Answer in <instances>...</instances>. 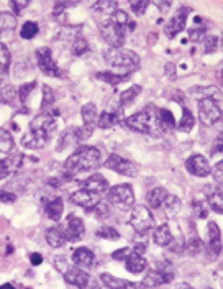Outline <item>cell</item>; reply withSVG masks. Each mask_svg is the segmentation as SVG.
I'll use <instances>...</instances> for the list:
<instances>
[{
	"label": "cell",
	"mask_w": 223,
	"mask_h": 289,
	"mask_svg": "<svg viewBox=\"0 0 223 289\" xmlns=\"http://www.w3.org/2000/svg\"><path fill=\"white\" fill-rule=\"evenodd\" d=\"M194 125H195V120H194L192 112L187 107H182V117H181V120H179V124H177V130L190 131L192 128H194Z\"/></svg>",
	"instance_id": "35"
},
{
	"label": "cell",
	"mask_w": 223,
	"mask_h": 289,
	"mask_svg": "<svg viewBox=\"0 0 223 289\" xmlns=\"http://www.w3.org/2000/svg\"><path fill=\"white\" fill-rule=\"evenodd\" d=\"M30 261H32L33 266H39L43 263V256L39 255V253H32V255H30Z\"/></svg>",
	"instance_id": "57"
},
{
	"label": "cell",
	"mask_w": 223,
	"mask_h": 289,
	"mask_svg": "<svg viewBox=\"0 0 223 289\" xmlns=\"http://www.w3.org/2000/svg\"><path fill=\"white\" fill-rule=\"evenodd\" d=\"M204 248L205 247L199 236H192L189 240V243H187V252H189V255H192V256H195V255H199L200 252H204Z\"/></svg>",
	"instance_id": "44"
},
{
	"label": "cell",
	"mask_w": 223,
	"mask_h": 289,
	"mask_svg": "<svg viewBox=\"0 0 223 289\" xmlns=\"http://www.w3.org/2000/svg\"><path fill=\"white\" fill-rule=\"evenodd\" d=\"M15 200H17V196L15 194H12V192H5V191L0 189V202H3V204H13Z\"/></svg>",
	"instance_id": "55"
},
{
	"label": "cell",
	"mask_w": 223,
	"mask_h": 289,
	"mask_svg": "<svg viewBox=\"0 0 223 289\" xmlns=\"http://www.w3.org/2000/svg\"><path fill=\"white\" fill-rule=\"evenodd\" d=\"M8 68H10V51L3 43H0V84L5 82Z\"/></svg>",
	"instance_id": "31"
},
{
	"label": "cell",
	"mask_w": 223,
	"mask_h": 289,
	"mask_svg": "<svg viewBox=\"0 0 223 289\" xmlns=\"http://www.w3.org/2000/svg\"><path fill=\"white\" fill-rule=\"evenodd\" d=\"M186 168L190 174H194L197 178H205L212 173V168H210L207 158L202 155H192L187 158Z\"/></svg>",
	"instance_id": "14"
},
{
	"label": "cell",
	"mask_w": 223,
	"mask_h": 289,
	"mask_svg": "<svg viewBox=\"0 0 223 289\" xmlns=\"http://www.w3.org/2000/svg\"><path fill=\"white\" fill-rule=\"evenodd\" d=\"M103 59L108 66L126 69V74L137 71L139 68V58L135 51L125 48H107L103 51Z\"/></svg>",
	"instance_id": "3"
},
{
	"label": "cell",
	"mask_w": 223,
	"mask_h": 289,
	"mask_svg": "<svg viewBox=\"0 0 223 289\" xmlns=\"http://www.w3.org/2000/svg\"><path fill=\"white\" fill-rule=\"evenodd\" d=\"M159 115H161V126H163L164 133H168V131H172V130L177 128L176 118H174V115L168 110V108H161Z\"/></svg>",
	"instance_id": "34"
},
{
	"label": "cell",
	"mask_w": 223,
	"mask_h": 289,
	"mask_svg": "<svg viewBox=\"0 0 223 289\" xmlns=\"http://www.w3.org/2000/svg\"><path fill=\"white\" fill-rule=\"evenodd\" d=\"M84 232H86V225L81 217L72 216V214L68 216L64 227V235L68 242H79L82 238V235H84Z\"/></svg>",
	"instance_id": "13"
},
{
	"label": "cell",
	"mask_w": 223,
	"mask_h": 289,
	"mask_svg": "<svg viewBox=\"0 0 223 289\" xmlns=\"http://www.w3.org/2000/svg\"><path fill=\"white\" fill-rule=\"evenodd\" d=\"M52 104H54V92L50 86H43V100H41V108L43 112H50Z\"/></svg>",
	"instance_id": "39"
},
{
	"label": "cell",
	"mask_w": 223,
	"mask_h": 289,
	"mask_svg": "<svg viewBox=\"0 0 223 289\" xmlns=\"http://www.w3.org/2000/svg\"><path fill=\"white\" fill-rule=\"evenodd\" d=\"M45 236H46L48 245L52 248H61L66 242H68V240H66V235H64V230L59 229V227H51V229H48Z\"/></svg>",
	"instance_id": "28"
},
{
	"label": "cell",
	"mask_w": 223,
	"mask_h": 289,
	"mask_svg": "<svg viewBox=\"0 0 223 289\" xmlns=\"http://www.w3.org/2000/svg\"><path fill=\"white\" fill-rule=\"evenodd\" d=\"M100 163V151L95 146H81L64 163V174L74 178L76 174L95 169Z\"/></svg>",
	"instance_id": "2"
},
{
	"label": "cell",
	"mask_w": 223,
	"mask_h": 289,
	"mask_svg": "<svg viewBox=\"0 0 223 289\" xmlns=\"http://www.w3.org/2000/svg\"><path fill=\"white\" fill-rule=\"evenodd\" d=\"M217 45H218V39L215 36H208L204 41V51L205 53H213L217 50Z\"/></svg>",
	"instance_id": "52"
},
{
	"label": "cell",
	"mask_w": 223,
	"mask_h": 289,
	"mask_svg": "<svg viewBox=\"0 0 223 289\" xmlns=\"http://www.w3.org/2000/svg\"><path fill=\"white\" fill-rule=\"evenodd\" d=\"M166 196H168V191H166L164 187H153L146 194V202L151 209H161Z\"/></svg>",
	"instance_id": "29"
},
{
	"label": "cell",
	"mask_w": 223,
	"mask_h": 289,
	"mask_svg": "<svg viewBox=\"0 0 223 289\" xmlns=\"http://www.w3.org/2000/svg\"><path fill=\"white\" fill-rule=\"evenodd\" d=\"M0 289H15V288H13L10 283H7V284H2V286H0Z\"/></svg>",
	"instance_id": "61"
},
{
	"label": "cell",
	"mask_w": 223,
	"mask_h": 289,
	"mask_svg": "<svg viewBox=\"0 0 223 289\" xmlns=\"http://www.w3.org/2000/svg\"><path fill=\"white\" fill-rule=\"evenodd\" d=\"M212 153L213 155H217V153H223V137H218L215 142H213Z\"/></svg>",
	"instance_id": "56"
},
{
	"label": "cell",
	"mask_w": 223,
	"mask_h": 289,
	"mask_svg": "<svg viewBox=\"0 0 223 289\" xmlns=\"http://www.w3.org/2000/svg\"><path fill=\"white\" fill-rule=\"evenodd\" d=\"M17 28V17L12 12H0V35Z\"/></svg>",
	"instance_id": "33"
},
{
	"label": "cell",
	"mask_w": 223,
	"mask_h": 289,
	"mask_svg": "<svg viewBox=\"0 0 223 289\" xmlns=\"http://www.w3.org/2000/svg\"><path fill=\"white\" fill-rule=\"evenodd\" d=\"M212 174H213V178H215L217 181L223 182V160L218 161V163L213 166V168H212Z\"/></svg>",
	"instance_id": "54"
},
{
	"label": "cell",
	"mask_w": 223,
	"mask_h": 289,
	"mask_svg": "<svg viewBox=\"0 0 223 289\" xmlns=\"http://www.w3.org/2000/svg\"><path fill=\"white\" fill-rule=\"evenodd\" d=\"M107 200L113 207L120 210H128L135 204V192L130 184H117L107 191Z\"/></svg>",
	"instance_id": "6"
},
{
	"label": "cell",
	"mask_w": 223,
	"mask_h": 289,
	"mask_svg": "<svg viewBox=\"0 0 223 289\" xmlns=\"http://www.w3.org/2000/svg\"><path fill=\"white\" fill-rule=\"evenodd\" d=\"M71 202L79 205V207H84L86 210H92L100 202V194H95V192L87 189H79L71 194Z\"/></svg>",
	"instance_id": "16"
},
{
	"label": "cell",
	"mask_w": 223,
	"mask_h": 289,
	"mask_svg": "<svg viewBox=\"0 0 223 289\" xmlns=\"http://www.w3.org/2000/svg\"><path fill=\"white\" fill-rule=\"evenodd\" d=\"M95 235L99 236V238H103V240H120V234L117 232V229H113V227H108V225H102L100 229H97L95 232Z\"/></svg>",
	"instance_id": "40"
},
{
	"label": "cell",
	"mask_w": 223,
	"mask_h": 289,
	"mask_svg": "<svg viewBox=\"0 0 223 289\" xmlns=\"http://www.w3.org/2000/svg\"><path fill=\"white\" fill-rule=\"evenodd\" d=\"M71 51H72L74 56H82V54H86V53L89 51V43H87V39L82 38V36H77V38L72 41Z\"/></svg>",
	"instance_id": "41"
},
{
	"label": "cell",
	"mask_w": 223,
	"mask_h": 289,
	"mask_svg": "<svg viewBox=\"0 0 223 289\" xmlns=\"http://www.w3.org/2000/svg\"><path fill=\"white\" fill-rule=\"evenodd\" d=\"M64 278L69 284H72V286H76L79 289H86L90 281V276L82 268H77V266H71V268L66 270Z\"/></svg>",
	"instance_id": "18"
},
{
	"label": "cell",
	"mask_w": 223,
	"mask_h": 289,
	"mask_svg": "<svg viewBox=\"0 0 223 289\" xmlns=\"http://www.w3.org/2000/svg\"><path fill=\"white\" fill-rule=\"evenodd\" d=\"M153 242L159 245V247H171V243L174 242V236L168 223H161V225L156 227L154 232H153Z\"/></svg>",
	"instance_id": "25"
},
{
	"label": "cell",
	"mask_w": 223,
	"mask_h": 289,
	"mask_svg": "<svg viewBox=\"0 0 223 289\" xmlns=\"http://www.w3.org/2000/svg\"><path fill=\"white\" fill-rule=\"evenodd\" d=\"M222 79H223V71H222Z\"/></svg>",
	"instance_id": "63"
},
{
	"label": "cell",
	"mask_w": 223,
	"mask_h": 289,
	"mask_svg": "<svg viewBox=\"0 0 223 289\" xmlns=\"http://www.w3.org/2000/svg\"><path fill=\"white\" fill-rule=\"evenodd\" d=\"M95 77L100 79V81L107 82V84H120L121 81H125L126 79V74H115V72H110V71H103V72H97L95 74Z\"/></svg>",
	"instance_id": "36"
},
{
	"label": "cell",
	"mask_w": 223,
	"mask_h": 289,
	"mask_svg": "<svg viewBox=\"0 0 223 289\" xmlns=\"http://www.w3.org/2000/svg\"><path fill=\"white\" fill-rule=\"evenodd\" d=\"M72 261L74 265L77 266V268H92L94 266V261H95V255L94 252H90L89 248L86 247H79L77 250H74L72 253Z\"/></svg>",
	"instance_id": "21"
},
{
	"label": "cell",
	"mask_w": 223,
	"mask_h": 289,
	"mask_svg": "<svg viewBox=\"0 0 223 289\" xmlns=\"http://www.w3.org/2000/svg\"><path fill=\"white\" fill-rule=\"evenodd\" d=\"M128 222L133 227V230L141 235L154 229V217H153L150 207H146V205H133Z\"/></svg>",
	"instance_id": "5"
},
{
	"label": "cell",
	"mask_w": 223,
	"mask_h": 289,
	"mask_svg": "<svg viewBox=\"0 0 223 289\" xmlns=\"http://www.w3.org/2000/svg\"><path fill=\"white\" fill-rule=\"evenodd\" d=\"M181 207H182L181 199H179V197H176V196H172V194L166 196L164 202H163V205H161V209H163V212L166 214V217H169V218L177 217V214H179V210H181Z\"/></svg>",
	"instance_id": "27"
},
{
	"label": "cell",
	"mask_w": 223,
	"mask_h": 289,
	"mask_svg": "<svg viewBox=\"0 0 223 289\" xmlns=\"http://www.w3.org/2000/svg\"><path fill=\"white\" fill-rule=\"evenodd\" d=\"M204 252L210 260H215L222 253V230L215 222H208L207 225V243Z\"/></svg>",
	"instance_id": "9"
},
{
	"label": "cell",
	"mask_w": 223,
	"mask_h": 289,
	"mask_svg": "<svg viewBox=\"0 0 223 289\" xmlns=\"http://www.w3.org/2000/svg\"><path fill=\"white\" fill-rule=\"evenodd\" d=\"M10 5H12L13 10H15V13H20L21 8H25L26 5H28V0H25L23 3H18V2H15V0H13V2H10Z\"/></svg>",
	"instance_id": "58"
},
{
	"label": "cell",
	"mask_w": 223,
	"mask_h": 289,
	"mask_svg": "<svg viewBox=\"0 0 223 289\" xmlns=\"http://www.w3.org/2000/svg\"><path fill=\"white\" fill-rule=\"evenodd\" d=\"M100 35H102L103 41L107 45H110V48H121L125 43L126 32L125 28H121V26H118L113 21L108 20L100 26Z\"/></svg>",
	"instance_id": "8"
},
{
	"label": "cell",
	"mask_w": 223,
	"mask_h": 289,
	"mask_svg": "<svg viewBox=\"0 0 223 289\" xmlns=\"http://www.w3.org/2000/svg\"><path fill=\"white\" fill-rule=\"evenodd\" d=\"M36 63H38V68L41 69V72H45L46 76H51V77L61 76L59 66L54 61V58H52V53L48 46H41L36 50Z\"/></svg>",
	"instance_id": "10"
},
{
	"label": "cell",
	"mask_w": 223,
	"mask_h": 289,
	"mask_svg": "<svg viewBox=\"0 0 223 289\" xmlns=\"http://www.w3.org/2000/svg\"><path fill=\"white\" fill-rule=\"evenodd\" d=\"M141 86H131L126 90L120 94V107H128L130 104H133L138 99V95L141 94Z\"/></svg>",
	"instance_id": "32"
},
{
	"label": "cell",
	"mask_w": 223,
	"mask_h": 289,
	"mask_svg": "<svg viewBox=\"0 0 223 289\" xmlns=\"http://www.w3.org/2000/svg\"><path fill=\"white\" fill-rule=\"evenodd\" d=\"M45 212H46V216L51 218V220H54V222L61 220L63 212H64L63 199H61V197H51V199L48 200L46 205H45Z\"/></svg>",
	"instance_id": "26"
},
{
	"label": "cell",
	"mask_w": 223,
	"mask_h": 289,
	"mask_svg": "<svg viewBox=\"0 0 223 289\" xmlns=\"http://www.w3.org/2000/svg\"><path fill=\"white\" fill-rule=\"evenodd\" d=\"M38 23L36 21H25L23 26L20 28V36L23 39H32L38 35Z\"/></svg>",
	"instance_id": "38"
},
{
	"label": "cell",
	"mask_w": 223,
	"mask_h": 289,
	"mask_svg": "<svg viewBox=\"0 0 223 289\" xmlns=\"http://www.w3.org/2000/svg\"><path fill=\"white\" fill-rule=\"evenodd\" d=\"M190 12V8L187 7H182L181 10H179L176 15L171 18L168 23L164 26V32L168 35L169 38H174L176 35H179L182 32L184 28H186V23H187V13Z\"/></svg>",
	"instance_id": "15"
},
{
	"label": "cell",
	"mask_w": 223,
	"mask_h": 289,
	"mask_svg": "<svg viewBox=\"0 0 223 289\" xmlns=\"http://www.w3.org/2000/svg\"><path fill=\"white\" fill-rule=\"evenodd\" d=\"M56 118L54 115H51L50 112H41L39 115H36L30 122V130L32 131H39V133H45L48 137H52V133L56 131Z\"/></svg>",
	"instance_id": "12"
},
{
	"label": "cell",
	"mask_w": 223,
	"mask_h": 289,
	"mask_svg": "<svg viewBox=\"0 0 223 289\" xmlns=\"http://www.w3.org/2000/svg\"><path fill=\"white\" fill-rule=\"evenodd\" d=\"M184 289H192V288H189V286H184Z\"/></svg>",
	"instance_id": "62"
},
{
	"label": "cell",
	"mask_w": 223,
	"mask_h": 289,
	"mask_svg": "<svg viewBox=\"0 0 223 289\" xmlns=\"http://www.w3.org/2000/svg\"><path fill=\"white\" fill-rule=\"evenodd\" d=\"M92 212H95V216L100 217V218H103V217H108L110 216V209H108V204H105V202H100L95 205L94 209H92Z\"/></svg>",
	"instance_id": "49"
},
{
	"label": "cell",
	"mask_w": 223,
	"mask_h": 289,
	"mask_svg": "<svg viewBox=\"0 0 223 289\" xmlns=\"http://www.w3.org/2000/svg\"><path fill=\"white\" fill-rule=\"evenodd\" d=\"M110 21H113L115 25L118 26H121V28H125V26H128L131 21L128 18V13H126L125 10H115L110 15Z\"/></svg>",
	"instance_id": "42"
},
{
	"label": "cell",
	"mask_w": 223,
	"mask_h": 289,
	"mask_svg": "<svg viewBox=\"0 0 223 289\" xmlns=\"http://www.w3.org/2000/svg\"><path fill=\"white\" fill-rule=\"evenodd\" d=\"M148 5H150V2H148V0H133V2H130L131 10H133L135 15H138V17L144 15Z\"/></svg>",
	"instance_id": "47"
},
{
	"label": "cell",
	"mask_w": 223,
	"mask_h": 289,
	"mask_svg": "<svg viewBox=\"0 0 223 289\" xmlns=\"http://www.w3.org/2000/svg\"><path fill=\"white\" fill-rule=\"evenodd\" d=\"M21 166V155L15 153V155H10L5 160H0V181L10 176L12 173H15Z\"/></svg>",
	"instance_id": "22"
},
{
	"label": "cell",
	"mask_w": 223,
	"mask_h": 289,
	"mask_svg": "<svg viewBox=\"0 0 223 289\" xmlns=\"http://www.w3.org/2000/svg\"><path fill=\"white\" fill-rule=\"evenodd\" d=\"M154 3H156L157 7L161 8V10H168V8H169V5H171V2H166L164 5H163V3H161V2H154Z\"/></svg>",
	"instance_id": "60"
},
{
	"label": "cell",
	"mask_w": 223,
	"mask_h": 289,
	"mask_svg": "<svg viewBox=\"0 0 223 289\" xmlns=\"http://www.w3.org/2000/svg\"><path fill=\"white\" fill-rule=\"evenodd\" d=\"M174 279V270L171 266V263L164 261V263H157V266L154 270H150L143 278V288L144 289H154L159 288L163 284H169L172 283Z\"/></svg>",
	"instance_id": "4"
},
{
	"label": "cell",
	"mask_w": 223,
	"mask_h": 289,
	"mask_svg": "<svg viewBox=\"0 0 223 289\" xmlns=\"http://www.w3.org/2000/svg\"><path fill=\"white\" fill-rule=\"evenodd\" d=\"M51 137H48L45 133H39V131H32L30 130L28 133L21 138V144L30 150H41V148L46 146V143L50 142Z\"/></svg>",
	"instance_id": "20"
},
{
	"label": "cell",
	"mask_w": 223,
	"mask_h": 289,
	"mask_svg": "<svg viewBox=\"0 0 223 289\" xmlns=\"http://www.w3.org/2000/svg\"><path fill=\"white\" fill-rule=\"evenodd\" d=\"M194 212H195V216L199 217V218H205V217L208 216L207 205H205L204 202H200V200L194 202Z\"/></svg>",
	"instance_id": "51"
},
{
	"label": "cell",
	"mask_w": 223,
	"mask_h": 289,
	"mask_svg": "<svg viewBox=\"0 0 223 289\" xmlns=\"http://www.w3.org/2000/svg\"><path fill=\"white\" fill-rule=\"evenodd\" d=\"M13 148V137L10 131L0 128V153H10Z\"/></svg>",
	"instance_id": "37"
},
{
	"label": "cell",
	"mask_w": 223,
	"mask_h": 289,
	"mask_svg": "<svg viewBox=\"0 0 223 289\" xmlns=\"http://www.w3.org/2000/svg\"><path fill=\"white\" fill-rule=\"evenodd\" d=\"M100 281L107 289H144L143 284L137 283H130L126 279H120L117 276H113L110 273H103L100 276Z\"/></svg>",
	"instance_id": "19"
},
{
	"label": "cell",
	"mask_w": 223,
	"mask_h": 289,
	"mask_svg": "<svg viewBox=\"0 0 223 289\" xmlns=\"http://www.w3.org/2000/svg\"><path fill=\"white\" fill-rule=\"evenodd\" d=\"M133 252L138 253V255H144V252H146V243H144V242L137 243V245H135V248H133Z\"/></svg>",
	"instance_id": "59"
},
{
	"label": "cell",
	"mask_w": 223,
	"mask_h": 289,
	"mask_svg": "<svg viewBox=\"0 0 223 289\" xmlns=\"http://www.w3.org/2000/svg\"><path fill=\"white\" fill-rule=\"evenodd\" d=\"M105 168L115 171L118 174H123V176H130L135 178L138 174V164H135L133 161L126 160V158H121L118 155H110L105 160Z\"/></svg>",
	"instance_id": "11"
},
{
	"label": "cell",
	"mask_w": 223,
	"mask_h": 289,
	"mask_svg": "<svg viewBox=\"0 0 223 289\" xmlns=\"http://www.w3.org/2000/svg\"><path fill=\"white\" fill-rule=\"evenodd\" d=\"M92 131L94 128L92 126H87V125H82L81 128H76V138L79 143H84L86 140H89L92 137Z\"/></svg>",
	"instance_id": "48"
},
{
	"label": "cell",
	"mask_w": 223,
	"mask_h": 289,
	"mask_svg": "<svg viewBox=\"0 0 223 289\" xmlns=\"http://www.w3.org/2000/svg\"><path fill=\"white\" fill-rule=\"evenodd\" d=\"M222 115H223L222 107L217 104V100L213 97H204L199 102V120L202 125L205 126L215 125L222 118Z\"/></svg>",
	"instance_id": "7"
},
{
	"label": "cell",
	"mask_w": 223,
	"mask_h": 289,
	"mask_svg": "<svg viewBox=\"0 0 223 289\" xmlns=\"http://www.w3.org/2000/svg\"><path fill=\"white\" fill-rule=\"evenodd\" d=\"M123 107L118 105L117 108H105V110L99 115L97 126L99 128H112L117 124L123 122Z\"/></svg>",
	"instance_id": "17"
},
{
	"label": "cell",
	"mask_w": 223,
	"mask_h": 289,
	"mask_svg": "<svg viewBox=\"0 0 223 289\" xmlns=\"http://www.w3.org/2000/svg\"><path fill=\"white\" fill-rule=\"evenodd\" d=\"M208 205L212 210H215L218 214H223V194L222 192H215L208 197Z\"/></svg>",
	"instance_id": "43"
},
{
	"label": "cell",
	"mask_w": 223,
	"mask_h": 289,
	"mask_svg": "<svg viewBox=\"0 0 223 289\" xmlns=\"http://www.w3.org/2000/svg\"><path fill=\"white\" fill-rule=\"evenodd\" d=\"M123 125L130 130H135L138 133H144V135H151V137H161V135H164L163 126H161L159 108H156V105H146L143 110L125 118Z\"/></svg>",
	"instance_id": "1"
},
{
	"label": "cell",
	"mask_w": 223,
	"mask_h": 289,
	"mask_svg": "<svg viewBox=\"0 0 223 289\" xmlns=\"http://www.w3.org/2000/svg\"><path fill=\"white\" fill-rule=\"evenodd\" d=\"M128 255H130V250L128 248H118L117 252H113L112 253V258L115 261H125L126 258H128Z\"/></svg>",
	"instance_id": "53"
},
{
	"label": "cell",
	"mask_w": 223,
	"mask_h": 289,
	"mask_svg": "<svg viewBox=\"0 0 223 289\" xmlns=\"http://www.w3.org/2000/svg\"><path fill=\"white\" fill-rule=\"evenodd\" d=\"M34 87H36V82L32 81V82H26V84H21L20 86V89H18V99H20V102L21 104H26V99H28V95H30V92H32Z\"/></svg>",
	"instance_id": "46"
},
{
	"label": "cell",
	"mask_w": 223,
	"mask_h": 289,
	"mask_svg": "<svg viewBox=\"0 0 223 289\" xmlns=\"http://www.w3.org/2000/svg\"><path fill=\"white\" fill-rule=\"evenodd\" d=\"M81 115H82V120H84V125L92 126V128L97 126L99 113H97V107H95L94 104H86L81 110Z\"/></svg>",
	"instance_id": "30"
},
{
	"label": "cell",
	"mask_w": 223,
	"mask_h": 289,
	"mask_svg": "<svg viewBox=\"0 0 223 289\" xmlns=\"http://www.w3.org/2000/svg\"><path fill=\"white\" fill-rule=\"evenodd\" d=\"M82 189L95 192V194H102V192L108 191V181L102 174H92L90 178H87L86 181L82 182Z\"/></svg>",
	"instance_id": "23"
},
{
	"label": "cell",
	"mask_w": 223,
	"mask_h": 289,
	"mask_svg": "<svg viewBox=\"0 0 223 289\" xmlns=\"http://www.w3.org/2000/svg\"><path fill=\"white\" fill-rule=\"evenodd\" d=\"M125 268L131 274H139L148 268V261L143 255H138L135 252H130L128 258L125 260Z\"/></svg>",
	"instance_id": "24"
},
{
	"label": "cell",
	"mask_w": 223,
	"mask_h": 289,
	"mask_svg": "<svg viewBox=\"0 0 223 289\" xmlns=\"http://www.w3.org/2000/svg\"><path fill=\"white\" fill-rule=\"evenodd\" d=\"M205 35V26H194L189 30V38L192 41H200Z\"/></svg>",
	"instance_id": "50"
},
{
	"label": "cell",
	"mask_w": 223,
	"mask_h": 289,
	"mask_svg": "<svg viewBox=\"0 0 223 289\" xmlns=\"http://www.w3.org/2000/svg\"><path fill=\"white\" fill-rule=\"evenodd\" d=\"M94 10H97L102 15H112L118 8H117V2H97L94 5Z\"/></svg>",
	"instance_id": "45"
}]
</instances>
